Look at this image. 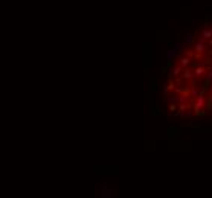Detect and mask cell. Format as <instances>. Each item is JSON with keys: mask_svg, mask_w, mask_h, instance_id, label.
Returning <instances> with one entry per match:
<instances>
[{"mask_svg": "<svg viewBox=\"0 0 212 198\" xmlns=\"http://www.w3.org/2000/svg\"><path fill=\"white\" fill-rule=\"evenodd\" d=\"M206 107V98H204V93H198V96L195 98L194 102V113L195 114H203V110Z\"/></svg>", "mask_w": 212, "mask_h": 198, "instance_id": "obj_1", "label": "cell"}, {"mask_svg": "<svg viewBox=\"0 0 212 198\" xmlns=\"http://www.w3.org/2000/svg\"><path fill=\"white\" fill-rule=\"evenodd\" d=\"M194 52H195V55L197 56H200V55H203L204 52H206V40L204 38H198L197 41L194 43Z\"/></svg>", "mask_w": 212, "mask_h": 198, "instance_id": "obj_2", "label": "cell"}, {"mask_svg": "<svg viewBox=\"0 0 212 198\" xmlns=\"http://www.w3.org/2000/svg\"><path fill=\"white\" fill-rule=\"evenodd\" d=\"M182 78L186 79V81H192L194 82V73H192V70L188 69V67H183V70H182Z\"/></svg>", "mask_w": 212, "mask_h": 198, "instance_id": "obj_3", "label": "cell"}, {"mask_svg": "<svg viewBox=\"0 0 212 198\" xmlns=\"http://www.w3.org/2000/svg\"><path fill=\"white\" fill-rule=\"evenodd\" d=\"M204 72H206V69H204V67H202V66H197V67L192 70V73H194V79H195V78H202Z\"/></svg>", "mask_w": 212, "mask_h": 198, "instance_id": "obj_4", "label": "cell"}, {"mask_svg": "<svg viewBox=\"0 0 212 198\" xmlns=\"http://www.w3.org/2000/svg\"><path fill=\"white\" fill-rule=\"evenodd\" d=\"M200 37H202V38H204V40H211V38H212V29L206 26V28H204V29L202 31Z\"/></svg>", "mask_w": 212, "mask_h": 198, "instance_id": "obj_5", "label": "cell"}, {"mask_svg": "<svg viewBox=\"0 0 212 198\" xmlns=\"http://www.w3.org/2000/svg\"><path fill=\"white\" fill-rule=\"evenodd\" d=\"M189 64H191V58H189V56L180 58V66H182V67H188Z\"/></svg>", "mask_w": 212, "mask_h": 198, "instance_id": "obj_6", "label": "cell"}, {"mask_svg": "<svg viewBox=\"0 0 212 198\" xmlns=\"http://www.w3.org/2000/svg\"><path fill=\"white\" fill-rule=\"evenodd\" d=\"M182 70H183V67H182V66H176V67L173 69V76H174V78H177V76H180V73H182Z\"/></svg>", "mask_w": 212, "mask_h": 198, "instance_id": "obj_7", "label": "cell"}, {"mask_svg": "<svg viewBox=\"0 0 212 198\" xmlns=\"http://www.w3.org/2000/svg\"><path fill=\"white\" fill-rule=\"evenodd\" d=\"M206 107H208L209 111H212V95L208 98V104H206Z\"/></svg>", "mask_w": 212, "mask_h": 198, "instance_id": "obj_8", "label": "cell"}, {"mask_svg": "<svg viewBox=\"0 0 212 198\" xmlns=\"http://www.w3.org/2000/svg\"><path fill=\"white\" fill-rule=\"evenodd\" d=\"M209 46H212V38L209 40Z\"/></svg>", "mask_w": 212, "mask_h": 198, "instance_id": "obj_9", "label": "cell"}]
</instances>
